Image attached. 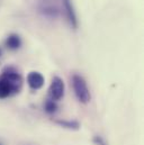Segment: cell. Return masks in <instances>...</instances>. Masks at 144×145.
<instances>
[{
	"label": "cell",
	"instance_id": "ba28073f",
	"mask_svg": "<svg viewBox=\"0 0 144 145\" xmlns=\"http://www.w3.org/2000/svg\"><path fill=\"white\" fill-rule=\"evenodd\" d=\"M55 123L62 127L70 128V129H79V127H80L79 123L75 120H60V119H58V120H55Z\"/></svg>",
	"mask_w": 144,
	"mask_h": 145
},
{
	"label": "cell",
	"instance_id": "8992f818",
	"mask_svg": "<svg viewBox=\"0 0 144 145\" xmlns=\"http://www.w3.org/2000/svg\"><path fill=\"white\" fill-rule=\"evenodd\" d=\"M41 10L46 16H55L58 14V8L52 0H41Z\"/></svg>",
	"mask_w": 144,
	"mask_h": 145
},
{
	"label": "cell",
	"instance_id": "9c48e42d",
	"mask_svg": "<svg viewBox=\"0 0 144 145\" xmlns=\"http://www.w3.org/2000/svg\"><path fill=\"white\" fill-rule=\"evenodd\" d=\"M44 109H45V111H46V112H48V114H53V112H55V111H56L58 106H56L55 101L51 99V100H46V101H45Z\"/></svg>",
	"mask_w": 144,
	"mask_h": 145
},
{
	"label": "cell",
	"instance_id": "6da1fadb",
	"mask_svg": "<svg viewBox=\"0 0 144 145\" xmlns=\"http://www.w3.org/2000/svg\"><path fill=\"white\" fill-rule=\"evenodd\" d=\"M22 86V75L11 68H6L0 76V99H6L11 93L18 92Z\"/></svg>",
	"mask_w": 144,
	"mask_h": 145
},
{
	"label": "cell",
	"instance_id": "277c9868",
	"mask_svg": "<svg viewBox=\"0 0 144 145\" xmlns=\"http://www.w3.org/2000/svg\"><path fill=\"white\" fill-rule=\"evenodd\" d=\"M62 5H63V9H64L65 16L68 18V22L70 23V25L73 28H77L78 27V19H77V15H75L71 0H62Z\"/></svg>",
	"mask_w": 144,
	"mask_h": 145
},
{
	"label": "cell",
	"instance_id": "30bf717a",
	"mask_svg": "<svg viewBox=\"0 0 144 145\" xmlns=\"http://www.w3.org/2000/svg\"><path fill=\"white\" fill-rule=\"evenodd\" d=\"M94 142L97 145H106L105 141H104L100 136H95V137H94Z\"/></svg>",
	"mask_w": 144,
	"mask_h": 145
},
{
	"label": "cell",
	"instance_id": "52a82bcc",
	"mask_svg": "<svg viewBox=\"0 0 144 145\" xmlns=\"http://www.w3.org/2000/svg\"><path fill=\"white\" fill-rule=\"evenodd\" d=\"M22 45V40H20V37L16 34H11L7 37L6 39V46L10 50H17Z\"/></svg>",
	"mask_w": 144,
	"mask_h": 145
},
{
	"label": "cell",
	"instance_id": "5b68a950",
	"mask_svg": "<svg viewBox=\"0 0 144 145\" xmlns=\"http://www.w3.org/2000/svg\"><path fill=\"white\" fill-rule=\"evenodd\" d=\"M27 83L31 89L38 90L44 84V76L39 72H31L27 75Z\"/></svg>",
	"mask_w": 144,
	"mask_h": 145
},
{
	"label": "cell",
	"instance_id": "3957f363",
	"mask_svg": "<svg viewBox=\"0 0 144 145\" xmlns=\"http://www.w3.org/2000/svg\"><path fill=\"white\" fill-rule=\"evenodd\" d=\"M48 93H50L51 99L54 101L62 99V97L64 96V82L61 78L54 76L52 79L51 86L48 88Z\"/></svg>",
	"mask_w": 144,
	"mask_h": 145
},
{
	"label": "cell",
	"instance_id": "7a4b0ae2",
	"mask_svg": "<svg viewBox=\"0 0 144 145\" xmlns=\"http://www.w3.org/2000/svg\"><path fill=\"white\" fill-rule=\"evenodd\" d=\"M72 87L75 93V97L78 98V100L82 104H88L91 99L90 96V91L89 88L87 86L86 80L79 75V74H74L72 76Z\"/></svg>",
	"mask_w": 144,
	"mask_h": 145
}]
</instances>
